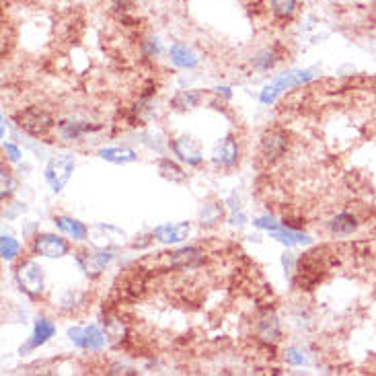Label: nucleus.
Instances as JSON below:
<instances>
[{"instance_id": "33", "label": "nucleus", "mask_w": 376, "mask_h": 376, "mask_svg": "<svg viewBox=\"0 0 376 376\" xmlns=\"http://www.w3.org/2000/svg\"><path fill=\"white\" fill-rule=\"evenodd\" d=\"M107 372L109 375H138L132 366H125V364H113V366H109Z\"/></svg>"}, {"instance_id": "14", "label": "nucleus", "mask_w": 376, "mask_h": 376, "mask_svg": "<svg viewBox=\"0 0 376 376\" xmlns=\"http://www.w3.org/2000/svg\"><path fill=\"white\" fill-rule=\"evenodd\" d=\"M204 261V251L198 247H183V249L169 253V266L175 270H188L195 268Z\"/></svg>"}, {"instance_id": "11", "label": "nucleus", "mask_w": 376, "mask_h": 376, "mask_svg": "<svg viewBox=\"0 0 376 376\" xmlns=\"http://www.w3.org/2000/svg\"><path fill=\"white\" fill-rule=\"evenodd\" d=\"M171 148H173V152L183 161V163H188V165H200L202 161H204V154H202V148L200 144L193 140V138H189V136H179V138H175L173 142H171Z\"/></svg>"}, {"instance_id": "30", "label": "nucleus", "mask_w": 376, "mask_h": 376, "mask_svg": "<svg viewBox=\"0 0 376 376\" xmlns=\"http://www.w3.org/2000/svg\"><path fill=\"white\" fill-rule=\"evenodd\" d=\"M142 52H144V56L147 58H159L161 54H163V43L159 38H150L147 42H142Z\"/></svg>"}, {"instance_id": "23", "label": "nucleus", "mask_w": 376, "mask_h": 376, "mask_svg": "<svg viewBox=\"0 0 376 376\" xmlns=\"http://www.w3.org/2000/svg\"><path fill=\"white\" fill-rule=\"evenodd\" d=\"M93 130H97V125L84 124V122H60L58 124V132L64 140H79Z\"/></svg>"}, {"instance_id": "15", "label": "nucleus", "mask_w": 376, "mask_h": 376, "mask_svg": "<svg viewBox=\"0 0 376 376\" xmlns=\"http://www.w3.org/2000/svg\"><path fill=\"white\" fill-rule=\"evenodd\" d=\"M214 163L222 167H234L239 163V144L232 136L222 138L214 148Z\"/></svg>"}, {"instance_id": "32", "label": "nucleus", "mask_w": 376, "mask_h": 376, "mask_svg": "<svg viewBox=\"0 0 376 376\" xmlns=\"http://www.w3.org/2000/svg\"><path fill=\"white\" fill-rule=\"evenodd\" d=\"M13 188H15V181L11 179L8 171H6V169H2V198L11 195V191H13Z\"/></svg>"}, {"instance_id": "19", "label": "nucleus", "mask_w": 376, "mask_h": 376, "mask_svg": "<svg viewBox=\"0 0 376 376\" xmlns=\"http://www.w3.org/2000/svg\"><path fill=\"white\" fill-rule=\"evenodd\" d=\"M358 227H360L358 218L350 212H341V214H337L329 220V230H331L334 237H348V234L355 232Z\"/></svg>"}, {"instance_id": "8", "label": "nucleus", "mask_w": 376, "mask_h": 376, "mask_svg": "<svg viewBox=\"0 0 376 376\" xmlns=\"http://www.w3.org/2000/svg\"><path fill=\"white\" fill-rule=\"evenodd\" d=\"M33 253L47 257V259H60L70 253V245L58 234L43 232V234H35V239H33Z\"/></svg>"}, {"instance_id": "26", "label": "nucleus", "mask_w": 376, "mask_h": 376, "mask_svg": "<svg viewBox=\"0 0 376 376\" xmlns=\"http://www.w3.org/2000/svg\"><path fill=\"white\" fill-rule=\"evenodd\" d=\"M159 173H161L165 179L173 181V183H183V181L188 179V173L179 167L177 163L169 161V159H161V161H159Z\"/></svg>"}, {"instance_id": "21", "label": "nucleus", "mask_w": 376, "mask_h": 376, "mask_svg": "<svg viewBox=\"0 0 376 376\" xmlns=\"http://www.w3.org/2000/svg\"><path fill=\"white\" fill-rule=\"evenodd\" d=\"M54 335H56V325H54L50 319L40 317V319L35 321V327H33V337L29 339V343H31V348H40V346H43L45 341H50Z\"/></svg>"}, {"instance_id": "16", "label": "nucleus", "mask_w": 376, "mask_h": 376, "mask_svg": "<svg viewBox=\"0 0 376 376\" xmlns=\"http://www.w3.org/2000/svg\"><path fill=\"white\" fill-rule=\"evenodd\" d=\"M270 237L275 239V241H280V243L286 245V247L311 245V243H313V239H311L309 234H304V232H300V230L290 229V227H286V224H280L278 229L270 230Z\"/></svg>"}, {"instance_id": "6", "label": "nucleus", "mask_w": 376, "mask_h": 376, "mask_svg": "<svg viewBox=\"0 0 376 376\" xmlns=\"http://www.w3.org/2000/svg\"><path fill=\"white\" fill-rule=\"evenodd\" d=\"M107 334H103L97 325H89V327H70L68 329V339L89 352H101L107 341Z\"/></svg>"}, {"instance_id": "13", "label": "nucleus", "mask_w": 376, "mask_h": 376, "mask_svg": "<svg viewBox=\"0 0 376 376\" xmlns=\"http://www.w3.org/2000/svg\"><path fill=\"white\" fill-rule=\"evenodd\" d=\"M125 234L124 230L115 229L111 224H95L93 227V243L99 249H111V247H120L124 243Z\"/></svg>"}, {"instance_id": "1", "label": "nucleus", "mask_w": 376, "mask_h": 376, "mask_svg": "<svg viewBox=\"0 0 376 376\" xmlns=\"http://www.w3.org/2000/svg\"><path fill=\"white\" fill-rule=\"evenodd\" d=\"M314 79L313 68H307V70H290V72H284L280 76H275L272 83L266 84L263 91L259 93V101L263 105H272L284 91H290L294 86H300V84L311 83Z\"/></svg>"}, {"instance_id": "25", "label": "nucleus", "mask_w": 376, "mask_h": 376, "mask_svg": "<svg viewBox=\"0 0 376 376\" xmlns=\"http://www.w3.org/2000/svg\"><path fill=\"white\" fill-rule=\"evenodd\" d=\"M280 60V56H278V52L273 50V47H266V50H261V52H257L255 56H253V68L255 70H259V72H270L273 66L278 64Z\"/></svg>"}, {"instance_id": "2", "label": "nucleus", "mask_w": 376, "mask_h": 376, "mask_svg": "<svg viewBox=\"0 0 376 376\" xmlns=\"http://www.w3.org/2000/svg\"><path fill=\"white\" fill-rule=\"evenodd\" d=\"M74 167H76V159H74L72 152L56 154V156H52L47 161L45 171H43V177H45L47 186H50V189L54 193H60L68 186V181H70V177L74 173Z\"/></svg>"}, {"instance_id": "17", "label": "nucleus", "mask_w": 376, "mask_h": 376, "mask_svg": "<svg viewBox=\"0 0 376 376\" xmlns=\"http://www.w3.org/2000/svg\"><path fill=\"white\" fill-rule=\"evenodd\" d=\"M169 56H171V62L175 64L177 68H195L200 64L198 54L189 47L188 43L175 42L169 50Z\"/></svg>"}, {"instance_id": "24", "label": "nucleus", "mask_w": 376, "mask_h": 376, "mask_svg": "<svg viewBox=\"0 0 376 376\" xmlns=\"http://www.w3.org/2000/svg\"><path fill=\"white\" fill-rule=\"evenodd\" d=\"M202 101H204V95H202L200 91H179V93L173 97L171 105H173L175 109H179V111H186V109L198 107Z\"/></svg>"}, {"instance_id": "35", "label": "nucleus", "mask_w": 376, "mask_h": 376, "mask_svg": "<svg viewBox=\"0 0 376 376\" xmlns=\"http://www.w3.org/2000/svg\"><path fill=\"white\" fill-rule=\"evenodd\" d=\"M282 266H284V270L288 272V275L292 272H296V266H298V261L294 259L292 253H284V257H282Z\"/></svg>"}, {"instance_id": "9", "label": "nucleus", "mask_w": 376, "mask_h": 376, "mask_svg": "<svg viewBox=\"0 0 376 376\" xmlns=\"http://www.w3.org/2000/svg\"><path fill=\"white\" fill-rule=\"evenodd\" d=\"M255 334H257V339H259L261 343L275 346V343L282 339V329H280L278 314L270 311V309L259 314L257 325H255Z\"/></svg>"}, {"instance_id": "22", "label": "nucleus", "mask_w": 376, "mask_h": 376, "mask_svg": "<svg viewBox=\"0 0 376 376\" xmlns=\"http://www.w3.org/2000/svg\"><path fill=\"white\" fill-rule=\"evenodd\" d=\"M270 13L273 15V19L286 23L292 19L298 11V0H268Z\"/></svg>"}, {"instance_id": "10", "label": "nucleus", "mask_w": 376, "mask_h": 376, "mask_svg": "<svg viewBox=\"0 0 376 376\" xmlns=\"http://www.w3.org/2000/svg\"><path fill=\"white\" fill-rule=\"evenodd\" d=\"M113 259V253L109 249H99L95 251V253H83V255H76V263H79V268L83 270L86 275H91V278H95V275H99V273L103 272L105 266L109 263Z\"/></svg>"}, {"instance_id": "34", "label": "nucleus", "mask_w": 376, "mask_h": 376, "mask_svg": "<svg viewBox=\"0 0 376 376\" xmlns=\"http://www.w3.org/2000/svg\"><path fill=\"white\" fill-rule=\"evenodd\" d=\"M4 152H6L8 161H13V163L21 161V150L15 147V144H11V142H4Z\"/></svg>"}, {"instance_id": "4", "label": "nucleus", "mask_w": 376, "mask_h": 376, "mask_svg": "<svg viewBox=\"0 0 376 376\" xmlns=\"http://www.w3.org/2000/svg\"><path fill=\"white\" fill-rule=\"evenodd\" d=\"M15 120H17V124L23 132H27L29 136H35V138L45 136L54 125V118L42 107H27V109L17 113Z\"/></svg>"}, {"instance_id": "5", "label": "nucleus", "mask_w": 376, "mask_h": 376, "mask_svg": "<svg viewBox=\"0 0 376 376\" xmlns=\"http://www.w3.org/2000/svg\"><path fill=\"white\" fill-rule=\"evenodd\" d=\"M296 273H298V280L296 284L304 290H311L314 284L321 282L323 273H325V266L319 257V251L314 253H307L302 259H298V268H296Z\"/></svg>"}, {"instance_id": "29", "label": "nucleus", "mask_w": 376, "mask_h": 376, "mask_svg": "<svg viewBox=\"0 0 376 376\" xmlns=\"http://www.w3.org/2000/svg\"><path fill=\"white\" fill-rule=\"evenodd\" d=\"M286 362L288 364H292V366H304L307 364V354H304V350L302 348H298V346H290V348H286Z\"/></svg>"}, {"instance_id": "18", "label": "nucleus", "mask_w": 376, "mask_h": 376, "mask_svg": "<svg viewBox=\"0 0 376 376\" xmlns=\"http://www.w3.org/2000/svg\"><path fill=\"white\" fill-rule=\"evenodd\" d=\"M54 222H56V227L62 230L66 237H70L74 241H84L89 237V229L84 227L81 220H76V218L58 214V216H54Z\"/></svg>"}, {"instance_id": "3", "label": "nucleus", "mask_w": 376, "mask_h": 376, "mask_svg": "<svg viewBox=\"0 0 376 376\" xmlns=\"http://www.w3.org/2000/svg\"><path fill=\"white\" fill-rule=\"evenodd\" d=\"M15 280L19 284L23 292L31 298H38L45 288V275L40 263H35L33 259H25L17 266L15 270Z\"/></svg>"}, {"instance_id": "28", "label": "nucleus", "mask_w": 376, "mask_h": 376, "mask_svg": "<svg viewBox=\"0 0 376 376\" xmlns=\"http://www.w3.org/2000/svg\"><path fill=\"white\" fill-rule=\"evenodd\" d=\"M220 218H222V204H208V206H204L202 214H200L202 227H212V224L220 222Z\"/></svg>"}, {"instance_id": "20", "label": "nucleus", "mask_w": 376, "mask_h": 376, "mask_svg": "<svg viewBox=\"0 0 376 376\" xmlns=\"http://www.w3.org/2000/svg\"><path fill=\"white\" fill-rule=\"evenodd\" d=\"M99 156L107 161V163H113V165H127V163H136L138 161V154L132 150V148L124 147H113V148H101L99 150Z\"/></svg>"}, {"instance_id": "31", "label": "nucleus", "mask_w": 376, "mask_h": 376, "mask_svg": "<svg viewBox=\"0 0 376 376\" xmlns=\"http://www.w3.org/2000/svg\"><path fill=\"white\" fill-rule=\"evenodd\" d=\"M103 323H105V334H107V337L122 339V335H124V325H122V321H120V319H107V321H103Z\"/></svg>"}, {"instance_id": "12", "label": "nucleus", "mask_w": 376, "mask_h": 376, "mask_svg": "<svg viewBox=\"0 0 376 376\" xmlns=\"http://www.w3.org/2000/svg\"><path fill=\"white\" fill-rule=\"evenodd\" d=\"M191 232V224L189 222H177V224H161L152 230V237L159 241V243H165V245H175V243H181L186 241Z\"/></svg>"}, {"instance_id": "7", "label": "nucleus", "mask_w": 376, "mask_h": 376, "mask_svg": "<svg viewBox=\"0 0 376 376\" xmlns=\"http://www.w3.org/2000/svg\"><path fill=\"white\" fill-rule=\"evenodd\" d=\"M290 147V140H288V134L280 127H273L268 130L263 136H261V154L266 156V161H278L286 154V150Z\"/></svg>"}, {"instance_id": "27", "label": "nucleus", "mask_w": 376, "mask_h": 376, "mask_svg": "<svg viewBox=\"0 0 376 376\" xmlns=\"http://www.w3.org/2000/svg\"><path fill=\"white\" fill-rule=\"evenodd\" d=\"M19 253H21L19 241L13 239V237H8V234H2V239H0V255H2V259L13 261V259H17Z\"/></svg>"}]
</instances>
